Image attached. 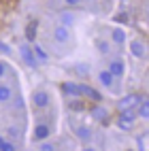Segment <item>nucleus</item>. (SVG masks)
Wrapping results in <instances>:
<instances>
[{
    "mask_svg": "<svg viewBox=\"0 0 149 151\" xmlns=\"http://www.w3.org/2000/svg\"><path fill=\"white\" fill-rule=\"evenodd\" d=\"M134 119H136V109H126V111H122V115L117 117V126L122 130H130L134 126Z\"/></svg>",
    "mask_w": 149,
    "mask_h": 151,
    "instance_id": "1",
    "label": "nucleus"
},
{
    "mask_svg": "<svg viewBox=\"0 0 149 151\" xmlns=\"http://www.w3.org/2000/svg\"><path fill=\"white\" fill-rule=\"evenodd\" d=\"M138 102H141V98H138L136 94H128V96H124L117 102V109H119V113H122V111H126V109H136Z\"/></svg>",
    "mask_w": 149,
    "mask_h": 151,
    "instance_id": "2",
    "label": "nucleus"
},
{
    "mask_svg": "<svg viewBox=\"0 0 149 151\" xmlns=\"http://www.w3.org/2000/svg\"><path fill=\"white\" fill-rule=\"evenodd\" d=\"M79 96H85L89 100H94V102H102V96L98 89L94 87H89V85H79Z\"/></svg>",
    "mask_w": 149,
    "mask_h": 151,
    "instance_id": "3",
    "label": "nucleus"
},
{
    "mask_svg": "<svg viewBox=\"0 0 149 151\" xmlns=\"http://www.w3.org/2000/svg\"><path fill=\"white\" fill-rule=\"evenodd\" d=\"M19 53H22V58H24V62L30 66V68H38V60L34 58V51L30 49L28 45H24L22 49H19Z\"/></svg>",
    "mask_w": 149,
    "mask_h": 151,
    "instance_id": "4",
    "label": "nucleus"
},
{
    "mask_svg": "<svg viewBox=\"0 0 149 151\" xmlns=\"http://www.w3.org/2000/svg\"><path fill=\"white\" fill-rule=\"evenodd\" d=\"M32 102H34V106H38V109H45V106L49 104V94H47V92H36V94L32 96Z\"/></svg>",
    "mask_w": 149,
    "mask_h": 151,
    "instance_id": "5",
    "label": "nucleus"
},
{
    "mask_svg": "<svg viewBox=\"0 0 149 151\" xmlns=\"http://www.w3.org/2000/svg\"><path fill=\"white\" fill-rule=\"evenodd\" d=\"M98 81H100V85H104V87H113L115 77L109 73V70H100V73H98Z\"/></svg>",
    "mask_w": 149,
    "mask_h": 151,
    "instance_id": "6",
    "label": "nucleus"
},
{
    "mask_svg": "<svg viewBox=\"0 0 149 151\" xmlns=\"http://www.w3.org/2000/svg\"><path fill=\"white\" fill-rule=\"evenodd\" d=\"M124 62H122V60H113V62L111 64H109V73H111L113 77H122L124 75Z\"/></svg>",
    "mask_w": 149,
    "mask_h": 151,
    "instance_id": "7",
    "label": "nucleus"
},
{
    "mask_svg": "<svg viewBox=\"0 0 149 151\" xmlns=\"http://www.w3.org/2000/svg\"><path fill=\"white\" fill-rule=\"evenodd\" d=\"M92 117L98 119V122H107V119H109V111H107L104 106H100V104H96V106L92 109Z\"/></svg>",
    "mask_w": 149,
    "mask_h": 151,
    "instance_id": "8",
    "label": "nucleus"
},
{
    "mask_svg": "<svg viewBox=\"0 0 149 151\" xmlns=\"http://www.w3.org/2000/svg\"><path fill=\"white\" fill-rule=\"evenodd\" d=\"M53 36H55V41H58V43H66L71 34H68V28H66V26H60V28H55Z\"/></svg>",
    "mask_w": 149,
    "mask_h": 151,
    "instance_id": "9",
    "label": "nucleus"
},
{
    "mask_svg": "<svg viewBox=\"0 0 149 151\" xmlns=\"http://www.w3.org/2000/svg\"><path fill=\"white\" fill-rule=\"evenodd\" d=\"M47 136H49V126L38 124V126H36V130H34V138H36V140H45Z\"/></svg>",
    "mask_w": 149,
    "mask_h": 151,
    "instance_id": "10",
    "label": "nucleus"
},
{
    "mask_svg": "<svg viewBox=\"0 0 149 151\" xmlns=\"http://www.w3.org/2000/svg\"><path fill=\"white\" fill-rule=\"evenodd\" d=\"M130 53H132L134 58H143V55H145V47L138 43V41H132V43H130Z\"/></svg>",
    "mask_w": 149,
    "mask_h": 151,
    "instance_id": "11",
    "label": "nucleus"
},
{
    "mask_svg": "<svg viewBox=\"0 0 149 151\" xmlns=\"http://www.w3.org/2000/svg\"><path fill=\"white\" fill-rule=\"evenodd\" d=\"M62 92L68 96H79V85L77 83H64L62 85Z\"/></svg>",
    "mask_w": 149,
    "mask_h": 151,
    "instance_id": "12",
    "label": "nucleus"
},
{
    "mask_svg": "<svg viewBox=\"0 0 149 151\" xmlns=\"http://www.w3.org/2000/svg\"><path fill=\"white\" fill-rule=\"evenodd\" d=\"M111 38H113V43L122 45V43L126 41V32H124V30H119V28H115L113 32H111Z\"/></svg>",
    "mask_w": 149,
    "mask_h": 151,
    "instance_id": "13",
    "label": "nucleus"
},
{
    "mask_svg": "<svg viewBox=\"0 0 149 151\" xmlns=\"http://www.w3.org/2000/svg\"><path fill=\"white\" fill-rule=\"evenodd\" d=\"M32 51H34V58L38 60V62H47V60H49V58H47V51H45L41 45H34Z\"/></svg>",
    "mask_w": 149,
    "mask_h": 151,
    "instance_id": "14",
    "label": "nucleus"
},
{
    "mask_svg": "<svg viewBox=\"0 0 149 151\" xmlns=\"http://www.w3.org/2000/svg\"><path fill=\"white\" fill-rule=\"evenodd\" d=\"M11 96H13L11 87H9V85H0V102H9Z\"/></svg>",
    "mask_w": 149,
    "mask_h": 151,
    "instance_id": "15",
    "label": "nucleus"
},
{
    "mask_svg": "<svg viewBox=\"0 0 149 151\" xmlns=\"http://www.w3.org/2000/svg\"><path fill=\"white\" fill-rule=\"evenodd\" d=\"M68 106H71L73 111H77V113H81V111H85V100H71V102H68Z\"/></svg>",
    "mask_w": 149,
    "mask_h": 151,
    "instance_id": "16",
    "label": "nucleus"
},
{
    "mask_svg": "<svg viewBox=\"0 0 149 151\" xmlns=\"http://www.w3.org/2000/svg\"><path fill=\"white\" fill-rule=\"evenodd\" d=\"M36 22H32V24H28V28H26V38H28V41H34V38H36Z\"/></svg>",
    "mask_w": 149,
    "mask_h": 151,
    "instance_id": "17",
    "label": "nucleus"
},
{
    "mask_svg": "<svg viewBox=\"0 0 149 151\" xmlns=\"http://www.w3.org/2000/svg\"><path fill=\"white\" fill-rule=\"evenodd\" d=\"M96 45H98V51H100V53H109V49H111L107 41H98Z\"/></svg>",
    "mask_w": 149,
    "mask_h": 151,
    "instance_id": "18",
    "label": "nucleus"
},
{
    "mask_svg": "<svg viewBox=\"0 0 149 151\" xmlns=\"http://www.w3.org/2000/svg\"><path fill=\"white\" fill-rule=\"evenodd\" d=\"M77 136L81 138V140H87V138H89V130H87V128H79V130H77Z\"/></svg>",
    "mask_w": 149,
    "mask_h": 151,
    "instance_id": "19",
    "label": "nucleus"
},
{
    "mask_svg": "<svg viewBox=\"0 0 149 151\" xmlns=\"http://www.w3.org/2000/svg\"><path fill=\"white\" fill-rule=\"evenodd\" d=\"M73 24V15L71 13H64L62 15V26H71Z\"/></svg>",
    "mask_w": 149,
    "mask_h": 151,
    "instance_id": "20",
    "label": "nucleus"
},
{
    "mask_svg": "<svg viewBox=\"0 0 149 151\" xmlns=\"http://www.w3.org/2000/svg\"><path fill=\"white\" fill-rule=\"evenodd\" d=\"M113 19H115V22H119V24H126V22H128V15H126V13H117Z\"/></svg>",
    "mask_w": 149,
    "mask_h": 151,
    "instance_id": "21",
    "label": "nucleus"
},
{
    "mask_svg": "<svg viewBox=\"0 0 149 151\" xmlns=\"http://www.w3.org/2000/svg\"><path fill=\"white\" fill-rule=\"evenodd\" d=\"M0 151H17V149H15V145H13V143H6V140H4V145L0 147Z\"/></svg>",
    "mask_w": 149,
    "mask_h": 151,
    "instance_id": "22",
    "label": "nucleus"
},
{
    "mask_svg": "<svg viewBox=\"0 0 149 151\" xmlns=\"http://www.w3.org/2000/svg\"><path fill=\"white\" fill-rule=\"evenodd\" d=\"M77 73L81 75V77H87L89 70H87V66H85V64H81V66H77Z\"/></svg>",
    "mask_w": 149,
    "mask_h": 151,
    "instance_id": "23",
    "label": "nucleus"
},
{
    "mask_svg": "<svg viewBox=\"0 0 149 151\" xmlns=\"http://www.w3.org/2000/svg\"><path fill=\"white\" fill-rule=\"evenodd\" d=\"M41 151H55V149H53V145H49V143H43V145H41Z\"/></svg>",
    "mask_w": 149,
    "mask_h": 151,
    "instance_id": "24",
    "label": "nucleus"
},
{
    "mask_svg": "<svg viewBox=\"0 0 149 151\" xmlns=\"http://www.w3.org/2000/svg\"><path fill=\"white\" fill-rule=\"evenodd\" d=\"M64 2H66L68 6H77V4H81V0H64Z\"/></svg>",
    "mask_w": 149,
    "mask_h": 151,
    "instance_id": "25",
    "label": "nucleus"
},
{
    "mask_svg": "<svg viewBox=\"0 0 149 151\" xmlns=\"http://www.w3.org/2000/svg\"><path fill=\"white\" fill-rule=\"evenodd\" d=\"M4 73H6V66H4L2 62H0V77H4Z\"/></svg>",
    "mask_w": 149,
    "mask_h": 151,
    "instance_id": "26",
    "label": "nucleus"
},
{
    "mask_svg": "<svg viewBox=\"0 0 149 151\" xmlns=\"http://www.w3.org/2000/svg\"><path fill=\"white\" fill-rule=\"evenodd\" d=\"M0 51H4V53H9V47H6L4 43H0Z\"/></svg>",
    "mask_w": 149,
    "mask_h": 151,
    "instance_id": "27",
    "label": "nucleus"
},
{
    "mask_svg": "<svg viewBox=\"0 0 149 151\" xmlns=\"http://www.w3.org/2000/svg\"><path fill=\"white\" fill-rule=\"evenodd\" d=\"M2 145H4V138H2V136H0V147H2Z\"/></svg>",
    "mask_w": 149,
    "mask_h": 151,
    "instance_id": "28",
    "label": "nucleus"
},
{
    "mask_svg": "<svg viewBox=\"0 0 149 151\" xmlns=\"http://www.w3.org/2000/svg\"><path fill=\"white\" fill-rule=\"evenodd\" d=\"M83 151H94V149H83Z\"/></svg>",
    "mask_w": 149,
    "mask_h": 151,
    "instance_id": "29",
    "label": "nucleus"
}]
</instances>
